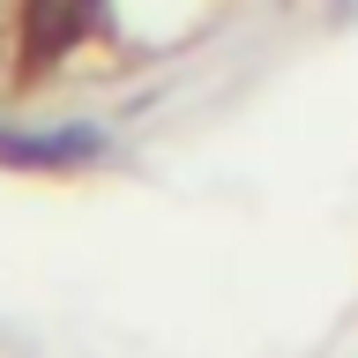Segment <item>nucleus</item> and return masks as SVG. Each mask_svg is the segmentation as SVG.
Masks as SVG:
<instances>
[{
	"instance_id": "nucleus-3",
	"label": "nucleus",
	"mask_w": 358,
	"mask_h": 358,
	"mask_svg": "<svg viewBox=\"0 0 358 358\" xmlns=\"http://www.w3.org/2000/svg\"><path fill=\"white\" fill-rule=\"evenodd\" d=\"M351 8H358V0H336V15H351Z\"/></svg>"
},
{
	"instance_id": "nucleus-2",
	"label": "nucleus",
	"mask_w": 358,
	"mask_h": 358,
	"mask_svg": "<svg viewBox=\"0 0 358 358\" xmlns=\"http://www.w3.org/2000/svg\"><path fill=\"white\" fill-rule=\"evenodd\" d=\"M83 30H90V0H30V30H22L30 67H45L52 52H67Z\"/></svg>"
},
{
	"instance_id": "nucleus-1",
	"label": "nucleus",
	"mask_w": 358,
	"mask_h": 358,
	"mask_svg": "<svg viewBox=\"0 0 358 358\" xmlns=\"http://www.w3.org/2000/svg\"><path fill=\"white\" fill-rule=\"evenodd\" d=\"M105 157V134L97 127H0V164L15 172H75V164H97Z\"/></svg>"
}]
</instances>
